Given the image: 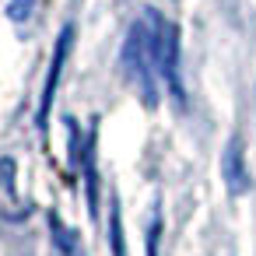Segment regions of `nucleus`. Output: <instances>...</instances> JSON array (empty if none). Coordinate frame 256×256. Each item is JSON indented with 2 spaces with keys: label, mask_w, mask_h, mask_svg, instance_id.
Returning <instances> with one entry per match:
<instances>
[{
  "label": "nucleus",
  "mask_w": 256,
  "mask_h": 256,
  "mask_svg": "<svg viewBox=\"0 0 256 256\" xmlns=\"http://www.w3.org/2000/svg\"><path fill=\"white\" fill-rule=\"evenodd\" d=\"M158 11H144V18H137L123 39V50H120V64H123V74L126 81L134 84V92L140 95V102L148 109L158 106V88H162V78H158V64H154V39H158Z\"/></svg>",
  "instance_id": "f257e3e1"
},
{
  "label": "nucleus",
  "mask_w": 256,
  "mask_h": 256,
  "mask_svg": "<svg viewBox=\"0 0 256 256\" xmlns=\"http://www.w3.org/2000/svg\"><path fill=\"white\" fill-rule=\"evenodd\" d=\"M154 64H158V78L162 88L182 106L186 92H182V78H179V28L165 18H158V39H154Z\"/></svg>",
  "instance_id": "f03ea898"
},
{
  "label": "nucleus",
  "mask_w": 256,
  "mask_h": 256,
  "mask_svg": "<svg viewBox=\"0 0 256 256\" xmlns=\"http://www.w3.org/2000/svg\"><path fill=\"white\" fill-rule=\"evenodd\" d=\"M70 42H74V25H64L56 46H53V60H50V70H46V84H42V98H39V130L50 126V109H53V95L60 88V74H64V64H67V53H70Z\"/></svg>",
  "instance_id": "7ed1b4c3"
},
{
  "label": "nucleus",
  "mask_w": 256,
  "mask_h": 256,
  "mask_svg": "<svg viewBox=\"0 0 256 256\" xmlns=\"http://www.w3.org/2000/svg\"><path fill=\"white\" fill-rule=\"evenodd\" d=\"M221 176H224V186H228L232 196H242V193L252 186V179H249V172H246V162H242V144H238V137H232L228 148H224V154H221Z\"/></svg>",
  "instance_id": "20e7f679"
},
{
  "label": "nucleus",
  "mask_w": 256,
  "mask_h": 256,
  "mask_svg": "<svg viewBox=\"0 0 256 256\" xmlns=\"http://www.w3.org/2000/svg\"><path fill=\"white\" fill-rule=\"evenodd\" d=\"M50 242H53V256H88L78 232L67 228L56 214H50Z\"/></svg>",
  "instance_id": "39448f33"
},
{
  "label": "nucleus",
  "mask_w": 256,
  "mask_h": 256,
  "mask_svg": "<svg viewBox=\"0 0 256 256\" xmlns=\"http://www.w3.org/2000/svg\"><path fill=\"white\" fill-rule=\"evenodd\" d=\"M84 158H81V172H84V193H88V210H98V182H95V140H84Z\"/></svg>",
  "instance_id": "423d86ee"
},
{
  "label": "nucleus",
  "mask_w": 256,
  "mask_h": 256,
  "mask_svg": "<svg viewBox=\"0 0 256 256\" xmlns=\"http://www.w3.org/2000/svg\"><path fill=\"white\" fill-rule=\"evenodd\" d=\"M32 14H36V0H11V4H8V18L18 22V25L28 22Z\"/></svg>",
  "instance_id": "0eeeda50"
},
{
  "label": "nucleus",
  "mask_w": 256,
  "mask_h": 256,
  "mask_svg": "<svg viewBox=\"0 0 256 256\" xmlns=\"http://www.w3.org/2000/svg\"><path fill=\"white\" fill-rule=\"evenodd\" d=\"M112 256H123V228H120V204L112 200Z\"/></svg>",
  "instance_id": "6e6552de"
},
{
  "label": "nucleus",
  "mask_w": 256,
  "mask_h": 256,
  "mask_svg": "<svg viewBox=\"0 0 256 256\" xmlns=\"http://www.w3.org/2000/svg\"><path fill=\"white\" fill-rule=\"evenodd\" d=\"M158 228H162V221L154 218L151 221V235H148V256H158Z\"/></svg>",
  "instance_id": "1a4fd4ad"
}]
</instances>
